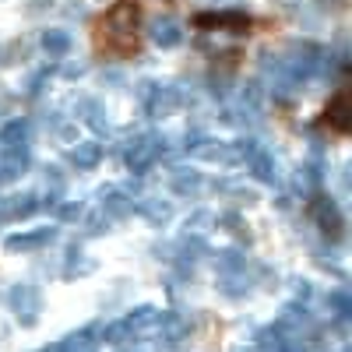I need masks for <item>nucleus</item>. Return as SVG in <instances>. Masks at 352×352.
<instances>
[{"label": "nucleus", "mask_w": 352, "mask_h": 352, "mask_svg": "<svg viewBox=\"0 0 352 352\" xmlns=\"http://www.w3.org/2000/svg\"><path fill=\"white\" fill-rule=\"evenodd\" d=\"M134 32H138V4L134 0H116L106 14V36L116 50H134Z\"/></svg>", "instance_id": "f257e3e1"}, {"label": "nucleus", "mask_w": 352, "mask_h": 352, "mask_svg": "<svg viewBox=\"0 0 352 352\" xmlns=\"http://www.w3.org/2000/svg\"><path fill=\"white\" fill-rule=\"evenodd\" d=\"M11 310H14V317H18V324H21V328H36L39 310H43L39 289H36V285H28V282H18V285L11 289Z\"/></svg>", "instance_id": "f03ea898"}, {"label": "nucleus", "mask_w": 352, "mask_h": 352, "mask_svg": "<svg viewBox=\"0 0 352 352\" xmlns=\"http://www.w3.org/2000/svg\"><path fill=\"white\" fill-rule=\"evenodd\" d=\"M162 144H166V138L162 134H144V138H138L131 148H127V169L131 173H144V169H152L155 162H159V155H162Z\"/></svg>", "instance_id": "7ed1b4c3"}, {"label": "nucleus", "mask_w": 352, "mask_h": 352, "mask_svg": "<svg viewBox=\"0 0 352 352\" xmlns=\"http://www.w3.org/2000/svg\"><path fill=\"white\" fill-rule=\"evenodd\" d=\"M141 99H144V106H148V116H169L184 102V96L169 85H141Z\"/></svg>", "instance_id": "20e7f679"}, {"label": "nucleus", "mask_w": 352, "mask_h": 352, "mask_svg": "<svg viewBox=\"0 0 352 352\" xmlns=\"http://www.w3.org/2000/svg\"><path fill=\"white\" fill-rule=\"evenodd\" d=\"M282 335H300V338H307V331L314 328V320H310V314H307V307H300V303H289L282 314H278V324H275Z\"/></svg>", "instance_id": "39448f33"}, {"label": "nucleus", "mask_w": 352, "mask_h": 352, "mask_svg": "<svg viewBox=\"0 0 352 352\" xmlns=\"http://www.w3.org/2000/svg\"><path fill=\"white\" fill-rule=\"evenodd\" d=\"M53 240H56V229L43 226V229H32V232H14V236L4 240V247L8 250H18V254H28V250H39V247L53 243Z\"/></svg>", "instance_id": "423d86ee"}, {"label": "nucleus", "mask_w": 352, "mask_h": 352, "mask_svg": "<svg viewBox=\"0 0 352 352\" xmlns=\"http://www.w3.org/2000/svg\"><path fill=\"white\" fill-rule=\"evenodd\" d=\"M148 36H152V43H155L159 50H173V46L184 43V28H180V21H176V18H166V14H162V18L152 21Z\"/></svg>", "instance_id": "0eeeda50"}, {"label": "nucleus", "mask_w": 352, "mask_h": 352, "mask_svg": "<svg viewBox=\"0 0 352 352\" xmlns=\"http://www.w3.org/2000/svg\"><path fill=\"white\" fill-rule=\"evenodd\" d=\"M36 208H39V197H36V194L0 197V222H18V219H28Z\"/></svg>", "instance_id": "6e6552de"}, {"label": "nucleus", "mask_w": 352, "mask_h": 352, "mask_svg": "<svg viewBox=\"0 0 352 352\" xmlns=\"http://www.w3.org/2000/svg\"><path fill=\"white\" fill-rule=\"evenodd\" d=\"M25 169H28V148H8V144H0V184L18 180V176H25Z\"/></svg>", "instance_id": "1a4fd4ad"}, {"label": "nucleus", "mask_w": 352, "mask_h": 352, "mask_svg": "<svg viewBox=\"0 0 352 352\" xmlns=\"http://www.w3.org/2000/svg\"><path fill=\"white\" fill-rule=\"evenodd\" d=\"M134 212H141L152 226H166V222L173 219V204L162 201V197H138V201H134Z\"/></svg>", "instance_id": "9d476101"}, {"label": "nucleus", "mask_w": 352, "mask_h": 352, "mask_svg": "<svg viewBox=\"0 0 352 352\" xmlns=\"http://www.w3.org/2000/svg\"><path fill=\"white\" fill-rule=\"evenodd\" d=\"M314 222L324 229V232H335L342 229V215H338V204L331 197H314Z\"/></svg>", "instance_id": "9b49d317"}, {"label": "nucleus", "mask_w": 352, "mask_h": 352, "mask_svg": "<svg viewBox=\"0 0 352 352\" xmlns=\"http://www.w3.org/2000/svg\"><path fill=\"white\" fill-rule=\"evenodd\" d=\"M247 169L254 173V180H261V184H275V162H272V152H268V148H261V144L250 152Z\"/></svg>", "instance_id": "f8f14e48"}, {"label": "nucleus", "mask_w": 352, "mask_h": 352, "mask_svg": "<svg viewBox=\"0 0 352 352\" xmlns=\"http://www.w3.org/2000/svg\"><path fill=\"white\" fill-rule=\"evenodd\" d=\"M102 212H106L109 219H127V215L134 212V201H131V194L109 187V190H102Z\"/></svg>", "instance_id": "ddd939ff"}, {"label": "nucleus", "mask_w": 352, "mask_h": 352, "mask_svg": "<svg viewBox=\"0 0 352 352\" xmlns=\"http://www.w3.org/2000/svg\"><path fill=\"white\" fill-rule=\"evenodd\" d=\"M28 138H32V124L28 120H11L0 131V144H8V148H28Z\"/></svg>", "instance_id": "4468645a"}, {"label": "nucleus", "mask_w": 352, "mask_h": 352, "mask_svg": "<svg viewBox=\"0 0 352 352\" xmlns=\"http://www.w3.org/2000/svg\"><path fill=\"white\" fill-rule=\"evenodd\" d=\"M169 184H173L176 194H197L201 190V173L190 169V166H176L169 173Z\"/></svg>", "instance_id": "2eb2a0df"}, {"label": "nucleus", "mask_w": 352, "mask_h": 352, "mask_svg": "<svg viewBox=\"0 0 352 352\" xmlns=\"http://www.w3.org/2000/svg\"><path fill=\"white\" fill-rule=\"evenodd\" d=\"M328 124L335 127V131H349V92L345 88H338L335 92V99L328 102Z\"/></svg>", "instance_id": "dca6fc26"}, {"label": "nucleus", "mask_w": 352, "mask_h": 352, "mask_svg": "<svg viewBox=\"0 0 352 352\" xmlns=\"http://www.w3.org/2000/svg\"><path fill=\"white\" fill-rule=\"evenodd\" d=\"M71 162H74L78 169H92V166H99V162H102V144H96V141H81V144H74V148H71Z\"/></svg>", "instance_id": "f3484780"}, {"label": "nucleus", "mask_w": 352, "mask_h": 352, "mask_svg": "<svg viewBox=\"0 0 352 352\" xmlns=\"http://www.w3.org/2000/svg\"><path fill=\"white\" fill-rule=\"evenodd\" d=\"M215 268H219L222 275H243L247 257H243V250H236V247H226V250L215 254Z\"/></svg>", "instance_id": "a211bd4d"}, {"label": "nucleus", "mask_w": 352, "mask_h": 352, "mask_svg": "<svg viewBox=\"0 0 352 352\" xmlns=\"http://www.w3.org/2000/svg\"><path fill=\"white\" fill-rule=\"evenodd\" d=\"M194 21L201 28H236V32L247 28V14H197Z\"/></svg>", "instance_id": "6ab92c4d"}, {"label": "nucleus", "mask_w": 352, "mask_h": 352, "mask_svg": "<svg viewBox=\"0 0 352 352\" xmlns=\"http://www.w3.org/2000/svg\"><path fill=\"white\" fill-rule=\"evenodd\" d=\"M300 173H303V187H307V190H317V187H320V180H324V159H320V148L310 152V159L303 162Z\"/></svg>", "instance_id": "aec40b11"}, {"label": "nucleus", "mask_w": 352, "mask_h": 352, "mask_svg": "<svg viewBox=\"0 0 352 352\" xmlns=\"http://www.w3.org/2000/svg\"><path fill=\"white\" fill-rule=\"evenodd\" d=\"M159 317H162V310H155V307H138V310H131V317H124V324L138 335L144 328H155Z\"/></svg>", "instance_id": "412c9836"}, {"label": "nucleus", "mask_w": 352, "mask_h": 352, "mask_svg": "<svg viewBox=\"0 0 352 352\" xmlns=\"http://www.w3.org/2000/svg\"><path fill=\"white\" fill-rule=\"evenodd\" d=\"M39 43H43V50H46V53L64 56V53L71 50V32H64V28H46Z\"/></svg>", "instance_id": "4be33fe9"}, {"label": "nucleus", "mask_w": 352, "mask_h": 352, "mask_svg": "<svg viewBox=\"0 0 352 352\" xmlns=\"http://www.w3.org/2000/svg\"><path fill=\"white\" fill-rule=\"evenodd\" d=\"M81 113H85V124H88V127L99 131V134H106V127H109V124H106V109H102L96 99H85V102H81Z\"/></svg>", "instance_id": "5701e85b"}, {"label": "nucleus", "mask_w": 352, "mask_h": 352, "mask_svg": "<svg viewBox=\"0 0 352 352\" xmlns=\"http://www.w3.org/2000/svg\"><path fill=\"white\" fill-rule=\"evenodd\" d=\"M282 349V335H278V328H261L257 331V345H254V352H278Z\"/></svg>", "instance_id": "b1692460"}, {"label": "nucleus", "mask_w": 352, "mask_h": 352, "mask_svg": "<svg viewBox=\"0 0 352 352\" xmlns=\"http://www.w3.org/2000/svg\"><path fill=\"white\" fill-rule=\"evenodd\" d=\"M328 307L335 310V317H338V320H345V317L352 314V300H349V292H345V289L328 292Z\"/></svg>", "instance_id": "393cba45"}, {"label": "nucleus", "mask_w": 352, "mask_h": 352, "mask_svg": "<svg viewBox=\"0 0 352 352\" xmlns=\"http://www.w3.org/2000/svg\"><path fill=\"white\" fill-rule=\"evenodd\" d=\"M134 338V331L124 324V320H116V324H109L106 331H102V342H109V345H124V342H131Z\"/></svg>", "instance_id": "a878e982"}, {"label": "nucleus", "mask_w": 352, "mask_h": 352, "mask_svg": "<svg viewBox=\"0 0 352 352\" xmlns=\"http://www.w3.org/2000/svg\"><path fill=\"white\" fill-rule=\"evenodd\" d=\"M67 257H71V261H67V268H64V275H67V278H78V275H88V272H92V268H96V261H81V254H74V250H71Z\"/></svg>", "instance_id": "bb28decb"}, {"label": "nucleus", "mask_w": 352, "mask_h": 352, "mask_svg": "<svg viewBox=\"0 0 352 352\" xmlns=\"http://www.w3.org/2000/svg\"><path fill=\"white\" fill-rule=\"evenodd\" d=\"M53 208H56V219H60V222H78L85 215V208L78 201H64V204H53Z\"/></svg>", "instance_id": "cd10ccee"}, {"label": "nucleus", "mask_w": 352, "mask_h": 352, "mask_svg": "<svg viewBox=\"0 0 352 352\" xmlns=\"http://www.w3.org/2000/svg\"><path fill=\"white\" fill-rule=\"evenodd\" d=\"M222 226L232 232V236H247V222H243L236 212H226V215H222Z\"/></svg>", "instance_id": "c85d7f7f"}, {"label": "nucleus", "mask_w": 352, "mask_h": 352, "mask_svg": "<svg viewBox=\"0 0 352 352\" xmlns=\"http://www.w3.org/2000/svg\"><path fill=\"white\" fill-rule=\"evenodd\" d=\"M109 222H113V219H109V215L99 208V215H92V219H88V229H85V232H88V236H96V232H106V229H109Z\"/></svg>", "instance_id": "c756f323"}, {"label": "nucleus", "mask_w": 352, "mask_h": 352, "mask_svg": "<svg viewBox=\"0 0 352 352\" xmlns=\"http://www.w3.org/2000/svg\"><path fill=\"white\" fill-rule=\"evenodd\" d=\"M215 219H212V212H197V215H190L187 222H184V229L187 232H201V226H212Z\"/></svg>", "instance_id": "7c9ffc66"}, {"label": "nucleus", "mask_w": 352, "mask_h": 352, "mask_svg": "<svg viewBox=\"0 0 352 352\" xmlns=\"http://www.w3.org/2000/svg\"><path fill=\"white\" fill-rule=\"evenodd\" d=\"M261 96H264V92H261L257 81H247V85H243V99H247L250 106H261Z\"/></svg>", "instance_id": "2f4dec72"}, {"label": "nucleus", "mask_w": 352, "mask_h": 352, "mask_svg": "<svg viewBox=\"0 0 352 352\" xmlns=\"http://www.w3.org/2000/svg\"><path fill=\"white\" fill-rule=\"evenodd\" d=\"M236 352H254V349H236Z\"/></svg>", "instance_id": "473e14b6"}, {"label": "nucleus", "mask_w": 352, "mask_h": 352, "mask_svg": "<svg viewBox=\"0 0 352 352\" xmlns=\"http://www.w3.org/2000/svg\"><path fill=\"white\" fill-rule=\"evenodd\" d=\"M85 352H96V349H85Z\"/></svg>", "instance_id": "72a5a7b5"}, {"label": "nucleus", "mask_w": 352, "mask_h": 352, "mask_svg": "<svg viewBox=\"0 0 352 352\" xmlns=\"http://www.w3.org/2000/svg\"><path fill=\"white\" fill-rule=\"evenodd\" d=\"M127 352H138V349H127Z\"/></svg>", "instance_id": "f704fd0d"}]
</instances>
